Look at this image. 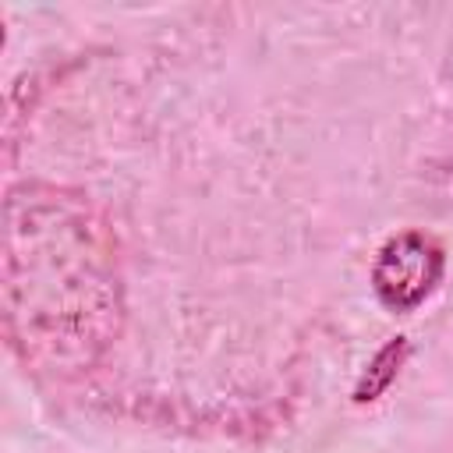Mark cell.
<instances>
[{
	"label": "cell",
	"mask_w": 453,
	"mask_h": 453,
	"mask_svg": "<svg viewBox=\"0 0 453 453\" xmlns=\"http://www.w3.org/2000/svg\"><path fill=\"white\" fill-rule=\"evenodd\" d=\"M7 202V319L28 357L88 365L117 333V265L88 205L28 188Z\"/></svg>",
	"instance_id": "cell-1"
},
{
	"label": "cell",
	"mask_w": 453,
	"mask_h": 453,
	"mask_svg": "<svg viewBox=\"0 0 453 453\" xmlns=\"http://www.w3.org/2000/svg\"><path fill=\"white\" fill-rule=\"evenodd\" d=\"M446 251L428 230H400L382 241L372 262V290L382 308L407 315L421 308L442 283Z\"/></svg>",
	"instance_id": "cell-2"
},
{
	"label": "cell",
	"mask_w": 453,
	"mask_h": 453,
	"mask_svg": "<svg viewBox=\"0 0 453 453\" xmlns=\"http://www.w3.org/2000/svg\"><path fill=\"white\" fill-rule=\"evenodd\" d=\"M407 357H411V340H407V336H393V340H386V343L375 350V357L365 365L361 379L354 382L350 400H354L357 407L375 403V400L396 382V375H400V368L407 365Z\"/></svg>",
	"instance_id": "cell-3"
}]
</instances>
